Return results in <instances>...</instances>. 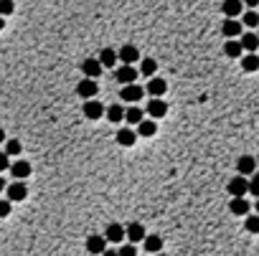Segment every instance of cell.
Masks as SVG:
<instances>
[{
  "instance_id": "24",
  "label": "cell",
  "mask_w": 259,
  "mask_h": 256,
  "mask_svg": "<svg viewBox=\"0 0 259 256\" xmlns=\"http://www.w3.org/2000/svg\"><path fill=\"white\" fill-rule=\"evenodd\" d=\"M224 54L229 56V59H239L241 56V44L236 38H229L226 44H224Z\"/></svg>"
},
{
  "instance_id": "13",
  "label": "cell",
  "mask_w": 259,
  "mask_h": 256,
  "mask_svg": "<svg viewBox=\"0 0 259 256\" xmlns=\"http://www.w3.org/2000/svg\"><path fill=\"white\" fill-rule=\"evenodd\" d=\"M221 31H224L226 38H239V33H241V23H239V18H226L224 26H221Z\"/></svg>"
},
{
  "instance_id": "32",
  "label": "cell",
  "mask_w": 259,
  "mask_h": 256,
  "mask_svg": "<svg viewBox=\"0 0 259 256\" xmlns=\"http://www.w3.org/2000/svg\"><path fill=\"white\" fill-rule=\"evenodd\" d=\"M246 216H249V213H246ZM246 231H249V233H259V218H256V216H249V218H246Z\"/></svg>"
},
{
  "instance_id": "33",
  "label": "cell",
  "mask_w": 259,
  "mask_h": 256,
  "mask_svg": "<svg viewBox=\"0 0 259 256\" xmlns=\"http://www.w3.org/2000/svg\"><path fill=\"white\" fill-rule=\"evenodd\" d=\"M11 216V200H0V218Z\"/></svg>"
},
{
  "instance_id": "17",
  "label": "cell",
  "mask_w": 259,
  "mask_h": 256,
  "mask_svg": "<svg viewBox=\"0 0 259 256\" xmlns=\"http://www.w3.org/2000/svg\"><path fill=\"white\" fill-rule=\"evenodd\" d=\"M125 236L130 238V243H140V241L145 238V226H140V223H130V226L125 228Z\"/></svg>"
},
{
  "instance_id": "16",
  "label": "cell",
  "mask_w": 259,
  "mask_h": 256,
  "mask_svg": "<svg viewBox=\"0 0 259 256\" xmlns=\"http://www.w3.org/2000/svg\"><path fill=\"white\" fill-rule=\"evenodd\" d=\"M117 142H120L122 147H132V145L137 142V132L130 130V127H122V130L117 132Z\"/></svg>"
},
{
  "instance_id": "11",
  "label": "cell",
  "mask_w": 259,
  "mask_h": 256,
  "mask_svg": "<svg viewBox=\"0 0 259 256\" xmlns=\"http://www.w3.org/2000/svg\"><path fill=\"white\" fill-rule=\"evenodd\" d=\"M117 81L120 84H130V81H137V69L132 64H125L117 69Z\"/></svg>"
},
{
  "instance_id": "35",
  "label": "cell",
  "mask_w": 259,
  "mask_h": 256,
  "mask_svg": "<svg viewBox=\"0 0 259 256\" xmlns=\"http://www.w3.org/2000/svg\"><path fill=\"white\" fill-rule=\"evenodd\" d=\"M120 253H122V256H135V243H127V246H122V248H120Z\"/></svg>"
},
{
  "instance_id": "28",
  "label": "cell",
  "mask_w": 259,
  "mask_h": 256,
  "mask_svg": "<svg viewBox=\"0 0 259 256\" xmlns=\"http://www.w3.org/2000/svg\"><path fill=\"white\" fill-rule=\"evenodd\" d=\"M241 23H244L246 28H254V26L259 23V16L254 13V8H249V11H246V13L241 16Z\"/></svg>"
},
{
  "instance_id": "12",
  "label": "cell",
  "mask_w": 259,
  "mask_h": 256,
  "mask_svg": "<svg viewBox=\"0 0 259 256\" xmlns=\"http://www.w3.org/2000/svg\"><path fill=\"white\" fill-rule=\"evenodd\" d=\"M241 8H244L241 0H224V6H221V11H224L226 18H239V16H241Z\"/></svg>"
},
{
  "instance_id": "31",
  "label": "cell",
  "mask_w": 259,
  "mask_h": 256,
  "mask_svg": "<svg viewBox=\"0 0 259 256\" xmlns=\"http://www.w3.org/2000/svg\"><path fill=\"white\" fill-rule=\"evenodd\" d=\"M16 11V3H13V0H0V16H11Z\"/></svg>"
},
{
  "instance_id": "36",
  "label": "cell",
  "mask_w": 259,
  "mask_h": 256,
  "mask_svg": "<svg viewBox=\"0 0 259 256\" xmlns=\"http://www.w3.org/2000/svg\"><path fill=\"white\" fill-rule=\"evenodd\" d=\"M241 3H244L246 8H256V6H259V0H241Z\"/></svg>"
},
{
  "instance_id": "20",
  "label": "cell",
  "mask_w": 259,
  "mask_h": 256,
  "mask_svg": "<svg viewBox=\"0 0 259 256\" xmlns=\"http://www.w3.org/2000/svg\"><path fill=\"white\" fill-rule=\"evenodd\" d=\"M107 241H112V243H120L125 238V228L120 223H112V226H107V233H104Z\"/></svg>"
},
{
  "instance_id": "6",
  "label": "cell",
  "mask_w": 259,
  "mask_h": 256,
  "mask_svg": "<svg viewBox=\"0 0 259 256\" xmlns=\"http://www.w3.org/2000/svg\"><path fill=\"white\" fill-rule=\"evenodd\" d=\"M147 114H150L153 119H160L168 114V104L160 99V97H153L150 102H147Z\"/></svg>"
},
{
  "instance_id": "10",
  "label": "cell",
  "mask_w": 259,
  "mask_h": 256,
  "mask_svg": "<svg viewBox=\"0 0 259 256\" xmlns=\"http://www.w3.org/2000/svg\"><path fill=\"white\" fill-rule=\"evenodd\" d=\"M135 127H137V135H140V137H153V135L158 132L155 119H140Z\"/></svg>"
},
{
  "instance_id": "1",
  "label": "cell",
  "mask_w": 259,
  "mask_h": 256,
  "mask_svg": "<svg viewBox=\"0 0 259 256\" xmlns=\"http://www.w3.org/2000/svg\"><path fill=\"white\" fill-rule=\"evenodd\" d=\"M6 190H8V200H11V203L26 200V195H28V185H26L23 180H18V178H13V183L6 185Z\"/></svg>"
},
{
  "instance_id": "38",
  "label": "cell",
  "mask_w": 259,
  "mask_h": 256,
  "mask_svg": "<svg viewBox=\"0 0 259 256\" xmlns=\"http://www.w3.org/2000/svg\"><path fill=\"white\" fill-rule=\"evenodd\" d=\"M3 190H6V180H3V178H0V193H3Z\"/></svg>"
},
{
  "instance_id": "14",
  "label": "cell",
  "mask_w": 259,
  "mask_h": 256,
  "mask_svg": "<svg viewBox=\"0 0 259 256\" xmlns=\"http://www.w3.org/2000/svg\"><path fill=\"white\" fill-rule=\"evenodd\" d=\"M236 170H239V175H251L254 170H256V160L251 155H244V157H239Z\"/></svg>"
},
{
  "instance_id": "9",
  "label": "cell",
  "mask_w": 259,
  "mask_h": 256,
  "mask_svg": "<svg viewBox=\"0 0 259 256\" xmlns=\"http://www.w3.org/2000/svg\"><path fill=\"white\" fill-rule=\"evenodd\" d=\"M117 59L122 64H137L140 61V51H137V46H122L117 51Z\"/></svg>"
},
{
  "instance_id": "22",
  "label": "cell",
  "mask_w": 259,
  "mask_h": 256,
  "mask_svg": "<svg viewBox=\"0 0 259 256\" xmlns=\"http://www.w3.org/2000/svg\"><path fill=\"white\" fill-rule=\"evenodd\" d=\"M229 193H231V195H244V193H246V175H236V178L229 183Z\"/></svg>"
},
{
  "instance_id": "23",
  "label": "cell",
  "mask_w": 259,
  "mask_h": 256,
  "mask_svg": "<svg viewBox=\"0 0 259 256\" xmlns=\"http://www.w3.org/2000/svg\"><path fill=\"white\" fill-rule=\"evenodd\" d=\"M104 114H107V119L112 122V124H120V122L125 119V109H122V107H117V104L107 107V109H104Z\"/></svg>"
},
{
  "instance_id": "39",
  "label": "cell",
  "mask_w": 259,
  "mask_h": 256,
  "mask_svg": "<svg viewBox=\"0 0 259 256\" xmlns=\"http://www.w3.org/2000/svg\"><path fill=\"white\" fill-rule=\"evenodd\" d=\"M3 28H6V18H3V16H0V31H3Z\"/></svg>"
},
{
  "instance_id": "30",
  "label": "cell",
  "mask_w": 259,
  "mask_h": 256,
  "mask_svg": "<svg viewBox=\"0 0 259 256\" xmlns=\"http://www.w3.org/2000/svg\"><path fill=\"white\" fill-rule=\"evenodd\" d=\"M21 150H23V147H21V142H18V140H8V142H6V155H8V157L18 155Z\"/></svg>"
},
{
  "instance_id": "25",
  "label": "cell",
  "mask_w": 259,
  "mask_h": 256,
  "mask_svg": "<svg viewBox=\"0 0 259 256\" xmlns=\"http://www.w3.org/2000/svg\"><path fill=\"white\" fill-rule=\"evenodd\" d=\"M99 64L102 66H117V51L115 49H104L99 54Z\"/></svg>"
},
{
  "instance_id": "34",
  "label": "cell",
  "mask_w": 259,
  "mask_h": 256,
  "mask_svg": "<svg viewBox=\"0 0 259 256\" xmlns=\"http://www.w3.org/2000/svg\"><path fill=\"white\" fill-rule=\"evenodd\" d=\"M8 165H11V157H8L6 152H0V173H3V170H8Z\"/></svg>"
},
{
  "instance_id": "7",
  "label": "cell",
  "mask_w": 259,
  "mask_h": 256,
  "mask_svg": "<svg viewBox=\"0 0 259 256\" xmlns=\"http://www.w3.org/2000/svg\"><path fill=\"white\" fill-rule=\"evenodd\" d=\"M229 210L234 213V216H246V213L251 210V205H249V200H246L244 195H231Z\"/></svg>"
},
{
  "instance_id": "19",
  "label": "cell",
  "mask_w": 259,
  "mask_h": 256,
  "mask_svg": "<svg viewBox=\"0 0 259 256\" xmlns=\"http://www.w3.org/2000/svg\"><path fill=\"white\" fill-rule=\"evenodd\" d=\"M239 44H241V51H256V46H259V38H256V33H244L241 38H239Z\"/></svg>"
},
{
  "instance_id": "8",
  "label": "cell",
  "mask_w": 259,
  "mask_h": 256,
  "mask_svg": "<svg viewBox=\"0 0 259 256\" xmlns=\"http://www.w3.org/2000/svg\"><path fill=\"white\" fill-rule=\"evenodd\" d=\"M8 170L13 173V178H18V180H26V178L31 175V165H28L26 160H16V162H11Z\"/></svg>"
},
{
  "instance_id": "15",
  "label": "cell",
  "mask_w": 259,
  "mask_h": 256,
  "mask_svg": "<svg viewBox=\"0 0 259 256\" xmlns=\"http://www.w3.org/2000/svg\"><path fill=\"white\" fill-rule=\"evenodd\" d=\"M82 71H84V76H89V79H99V74H102L99 59H87V61L82 64Z\"/></svg>"
},
{
  "instance_id": "4",
  "label": "cell",
  "mask_w": 259,
  "mask_h": 256,
  "mask_svg": "<svg viewBox=\"0 0 259 256\" xmlns=\"http://www.w3.org/2000/svg\"><path fill=\"white\" fill-rule=\"evenodd\" d=\"M150 81H147V87H145V92L150 94V97H163L165 92H168V84H165V79H160V76H147Z\"/></svg>"
},
{
  "instance_id": "5",
  "label": "cell",
  "mask_w": 259,
  "mask_h": 256,
  "mask_svg": "<svg viewBox=\"0 0 259 256\" xmlns=\"http://www.w3.org/2000/svg\"><path fill=\"white\" fill-rule=\"evenodd\" d=\"M97 89H99V87H97V79H89V76H87V79H82V81L77 84V94H79L82 99L97 97Z\"/></svg>"
},
{
  "instance_id": "3",
  "label": "cell",
  "mask_w": 259,
  "mask_h": 256,
  "mask_svg": "<svg viewBox=\"0 0 259 256\" xmlns=\"http://www.w3.org/2000/svg\"><path fill=\"white\" fill-rule=\"evenodd\" d=\"M142 94H145V89L142 87H135V81H130V84H125L122 87V102H127V104H137L140 99H142Z\"/></svg>"
},
{
  "instance_id": "18",
  "label": "cell",
  "mask_w": 259,
  "mask_h": 256,
  "mask_svg": "<svg viewBox=\"0 0 259 256\" xmlns=\"http://www.w3.org/2000/svg\"><path fill=\"white\" fill-rule=\"evenodd\" d=\"M142 246H145V251H147V253H158V251L163 248V238H160V236H155V233H153V236H147V233H145Z\"/></svg>"
},
{
  "instance_id": "2",
  "label": "cell",
  "mask_w": 259,
  "mask_h": 256,
  "mask_svg": "<svg viewBox=\"0 0 259 256\" xmlns=\"http://www.w3.org/2000/svg\"><path fill=\"white\" fill-rule=\"evenodd\" d=\"M82 112H84V117L87 119H102L104 117V107L94 99V97H89V99H84V107H82Z\"/></svg>"
},
{
  "instance_id": "37",
  "label": "cell",
  "mask_w": 259,
  "mask_h": 256,
  "mask_svg": "<svg viewBox=\"0 0 259 256\" xmlns=\"http://www.w3.org/2000/svg\"><path fill=\"white\" fill-rule=\"evenodd\" d=\"M0 142H6V132H3V127H0Z\"/></svg>"
},
{
  "instance_id": "26",
  "label": "cell",
  "mask_w": 259,
  "mask_h": 256,
  "mask_svg": "<svg viewBox=\"0 0 259 256\" xmlns=\"http://www.w3.org/2000/svg\"><path fill=\"white\" fill-rule=\"evenodd\" d=\"M140 71H142L145 76H153V74L158 71V64H155V59H140Z\"/></svg>"
},
{
  "instance_id": "21",
  "label": "cell",
  "mask_w": 259,
  "mask_h": 256,
  "mask_svg": "<svg viewBox=\"0 0 259 256\" xmlns=\"http://www.w3.org/2000/svg\"><path fill=\"white\" fill-rule=\"evenodd\" d=\"M104 246H107V238H104V236H89V238H87V251H89V253H102Z\"/></svg>"
},
{
  "instance_id": "29",
  "label": "cell",
  "mask_w": 259,
  "mask_h": 256,
  "mask_svg": "<svg viewBox=\"0 0 259 256\" xmlns=\"http://www.w3.org/2000/svg\"><path fill=\"white\" fill-rule=\"evenodd\" d=\"M125 119H127L130 124H137V122L142 119V109H140V107H130V109L125 112Z\"/></svg>"
},
{
  "instance_id": "27",
  "label": "cell",
  "mask_w": 259,
  "mask_h": 256,
  "mask_svg": "<svg viewBox=\"0 0 259 256\" xmlns=\"http://www.w3.org/2000/svg\"><path fill=\"white\" fill-rule=\"evenodd\" d=\"M241 66H244V71H256V69H259V59H256V54L251 51L249 56H244V59H241Z\"/></svg>"
}]
</instances>
